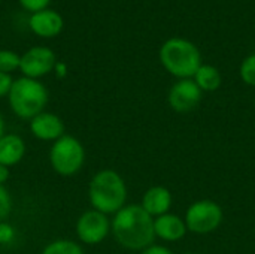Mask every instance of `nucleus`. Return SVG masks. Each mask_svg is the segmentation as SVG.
<instances>
[{"instance_id": "nucleus-10", "label": "nucleus", "mask_w": 255, "mask_h": 254, "mask_svg": "<svg viewBox=\"0 0 255 254\" xmlns=\"http://www.w3.org/2000/svg\"><path fill=\"white\" fill-rule=\"evenodd\" d=\"M28 130L33 138L42 142H55L66 135L64 121L54 112L43 111L28 121Z\"/></svg>"}, {"instance_id": "nucleus-4", "label": "nucleus", "mask_w": 255, "mask_h": 254, "mask_svg": "<svg viewBox=\"0 0 255 254\" xmlns=\"http://www.w3.org/2000/svg\"><path fill=\"white\" fill-rule=\"evenodd\" d=\"M161 66L178 79H190L196 75L202 63V54L196 43L184 37L167 39L158 52Z\"/></svg>"}, {"instance_id": "nucleus-19", "label": "nucleus", "mask_w": 255, "mask_h": 254, "mask_svg": "<svg viewBox=\"0 0 255 254\" xmlns=\"http://www.w3.org/2000/svg\"><path fill=\"white\" fill-rule=\"evenodd\" d=\"M13 210L12 196L4 186H0V222H7Z\"/></svg>"}, {"instance_id": "nucleus-16", "label": "nucleus", "mask_w": 255, "mask_h": 254, "mask_svg": "<svg viewBox=\"0 0 255 254\" xmlns=\"http://www.w3.org/2000/svg\"><path fill=\"white\" fill-rule=\"evenodd\" d=\"M40 254H85L81 243L72 240H54L46 244Z\"/></svg>"}, {"instance_id": "nucleus-17", "label": "nucleus", "mask_w": 255, "mask_h": 254, "mask_svg": "<svg viewBox=\"0 0 255 254\" xmlns=\"http://www.w3.org/2000/svg\"><path fill=\"white\" fill-rule=\"evenodd\" d=\"M21 54L12 49H0V72L12 75L15 70H19Z\"/></svg>"}, {"instance_id": "nucleus-5", "label": "nucleus", "mask_w": 255, "mask_h": 254, "mask_svg": "<svg viewBox=\"0 0 255 254\" xmlns=\"http://www.w3.org/2000/svg\"><path fill=\"white\" fill-rule=\"evenodd\" d=\"M48 157L55 174L61 177H73L79 174L85 165V148L78 138L66 133L52 142Z\"/></svg>"}, {"instance_id": "nucleus-11", "label": "nucleus", "mask_w": 255, "mask_h": 254, "mask_svg": "<svg viewBox=\"0 0 255 254\" xmlns=\"http://www.w3.org/2000/svg\"><path fill=\"white\" fill-rule=\"evenodd\" d=\"M64 27V19L61 13H58L54 9H43L34 13H30L28 16V28L33 34L43 37V39H51L55 37L61 33Z\"/></svg>"}, {"instance_id": "nucleus-24", "label": "nucleus", "mask_w": 255, "mask_h": 254, "mask_svg": "<svg viewBox=\"0 0 255 254\" xmlns=\"http://www.w3.org/2000/svg\"><path fill=\"white\" fill-rule=\"evenodd\" d=\"M54 75H55V78L57 79H64L66 76H67V73H69V67H67V64L64 63V61H57L55 63V67H54Z\"/></svg>"}, {"instance_id": "nucleus-3", "label": "nucleus", "mask_w": 255, "mask_h": 254, "mask_svg": "<svg viewBox=\"0 0 255 254\" xmlns=\"http://www.w3.org/2000/svg\"><path fill=\"white\" fill-rule=\"evenodd\" d=\"M6 99L12 114L16 118L30 121L46 109L49 93L40 79L19 76L13 79L12 88Z\"/></svg>"}, {"instance_id": "nucleus-14", "label": "nucleus", "mask_w": 255, "mask_h": 254, "mask_svg": "<svg viewBox=\"0 0 255 254\" xmlns=\"http://www.w3.org/2000/svg\"><path fill=\"white\" fill-rule=\"evenodd\" d=\"M25 141L18 133H4L0 138V165L16 166L25 156Z\"/></svg>"}, {"instance_id": "nucleus-23", "label": "nucleus", "mask_w": 255, "mask_h": 254, "mask_svg": "<svg viewBox=\"0 0 255 254\" xmlns=\"http://www.w3.org/2000/svg\"><path fill=\"white\" fill-rule=\"evenodd\" d=\"M139 254H173L170 249L164 247V246H157V244H152L149 247H146L145 250L139 252Z\"/></svg>"}, {"instance_id": "nucleus-26", "label": "nucleus", "mask_w": 255, "mask_h": 254, "mask_svg": "<svg viewBox=\"0 0 255 254\" xmlns=\"http://www.w3.org/2000/svg\"><path fill=\"white\" fill-rule=\"evenodd\" d=\"M6 133V121H4V117L3 114L0 112V138Z\"/></svg>"}, {"instance_id": "nucleus-20", "label": "nucleus", "mask_w": 255, "mask_h": 254, "mask_svg": "<svg viewBox=\"0 0 255 254\" xmlns=\"http://www.w3.org/2000/svg\"><path fill=\"white\" fill-rule=\"evenodd\" d=\"M15 238L16 229L7 222H0V246H10Z\"/></svg>"}, {"instance_id": "nucleus-6", "label": "nucleus", "mask_w": 255, "mask_h": 254, "mask_svg": "<svg viewBox=\"0 0 255 254\" xmlns=\"http://www.w3.org/2000/svg\"><path fill=\"white\" fill-rule=\"evenodd\" d=\"M184 220L188 232L196 235H209L221 226L224 220V211L218 202L200 199L188 207Z\"/></svg>"}, {"instance_id": "nucleus-15", "label": "nucleus", "mask_w": 255, "mask_h": 254, "mask_svg": "<svg viewBox=\"0 0 255 254\" xmlns=\"http://www.w3.org/2000/svg\"><path fill=\"white\" fill-rule=\"evenodd\" d=\"M193 79L202 91H208V93L217 91L223 82L221 72L212 64H202L196 72V75L193 76Z\"/></svg>"}, {"instance_id": "nucleus-2", "label": "nucleus", "mask_w": 255, "mask_h": 254, "mask_svg": "<svg viewBox=\"0 0 255 254\" xmlns=\"http://www.w3.org/2000/svg\"><path fill=\"white\" fill-rule=\"evenodd\" d=\"M127 184L114 169L97 171L88 184V202L93 210L114 216L127 205Z\"/></svg>"}, {"instance_id": "nucleus-1", "label": "nucleus", "mask_w": 255, "mask_h": 254, "mask_svg": "<svg viewBox=\"0 0 255 254\" xmlns=\"http://www.w3.org/2000/svg\"><path fill=\"white\" fill-rule=\"evenodd\" d=\"M112 231L117 244L130 252H142L154 244V217H151L140 204H130L114 214Z\"/></svg>"}, {"instance_id": "nucleus-8", "label": "nucleus", "mask_w": 255, "mask_h": 254, "mask_svg": "<svg viewBox=\"0 0 255 254\" xmlns=\"http://www.w3.org/2000/svg\"><path fill=\"white\" fill-rule=\"evenodd\" d=\"M57 61V55L51 48L43 45L31 46L21 54L19 72L22 73V76L40 79L54 70Z\"/></svg>"}, {"instance_id": "nucleus-22", "label": "nucleus", "mask_w": 255, "mask_h": 254, "mask_svg": "<svg viewBox=\"0 0 255 254\" xmlns=\"http://www.w3.org/2000/svg\"><path fill=\"white\" fill-rule=\"evenodd\" d=\"M12 84H13L12 75L0 72V99L7 97V94L12 88Z\"/></svg>"}, {"instance_id": "nucleus-21", "label": "nucleus", "mask_w": 255, "mask_h": 254, "mask_svg": "<svg viewBox=\"0 0 255 254\" xmlns=\"http://www.w3.org/2000/svg\"><path fill=\"white\" fill-rule=\"evenodd\" d=\"M18 3L24 10L34 13V12H39V10L49 7L51 0H18Z\"/></svg>"}, {"instance_id": "nucleus-9", "label": "nucleus", "mask_w": 255, "mask_h": 254, "mask_svg": "<svg viewBox=\"0 0 255 254\" xmlns=\"http://www.w3.org/2000/svg\"><path fill=\"white\" fill-rule=\"evenodd\" d=\"M202 96L203 91L199 88L193 78L178 79L167 93V103L175 112L187 114L199 106V103L202 102Z\"/></svg>"}, {"instance_id": "nucleus-7", "label": "nucleus", "mask_w": 255, "mask_h": 254, "mask_svg": "<svg viewBox=\"0 0 255 254\" xmlns=\"http://www.w3.org/2000/svg\"><path fill=\"white\" fill-rule=\"evenodd\" d=\"M112 223L109 216L96 211L88 210L82 213L75 225V234L81 244L85 246H99L102 244L111 234Z\"/></svg>"}, {"instance_id": "nucleus-18", "label": "nucleus", "mask_w": 255, "mask_h": 254, "mask_svg": "<svg viewBox=\"0 0 255 254\" xmlns=\"http://www.w3.org/2000/svg\"><path fill=\"white\" fill-rule=\"evenodd\" d=\"M239 75L247 85L255 87V52L244 58L239 67Z\"/></svg>"}, {"instance_id": "nucleus-12", "label": "nucleus", "mask_w": 255, "mask_h": 254, "mask_svg": "<svg viewBox=\"0 0 255 254\" xmlns=\"http://www.w3.org/2000/svg\"><path fill=\"white\" fill-rule=\"evenodd\" d=\"M154 232L155 238H160L166 243H176L187 235L188 229L182 217L173 213H167L154 219Z\"/></svg>"}, {"instance_id": "nucleus-25", "label": "nucleus", "mask_w": 255, "mask_h": 254, "mask_svg": "<svg viewBox=\"0 0 255 254\" xmlns=\"http://www.w3.org/2000/svg\"><path fill=\"white\" fill-rule=\"evenodd\" d=\"M10 178V168L0 165V186H4Z\"/></svg>"}, {"instance_id": "nucleus-13", "label": "nucleus", "mask_w": 255, "mask_h": 254, "mask_svg": "<svg viewBox=\"0 0 255 254\" xmlns=\"http://www.w3.org/2000/svg\"><path fill=\"white\" fill-rule=\"evenodd\" d=\"M173 198L167 187L164 186H152L149 187L140 201V207L151 216V217H160L163 214H167L172 208Z\"/></svg>"}, {"instance_id": "nucleus-27", "label": "nucleus", "mask_w": 255, "mask_h": 254, "mask_svg": "<svg viewBox=\"0 0 255 254\" xmlns=\"http://www.w3.org/2000/svg\"><path fill=\"white\" fill-rule=\"evenodd\" d=\"M184 254H197V253H191V252H190V253H184Z\"/></svg>"}]
</instances>
